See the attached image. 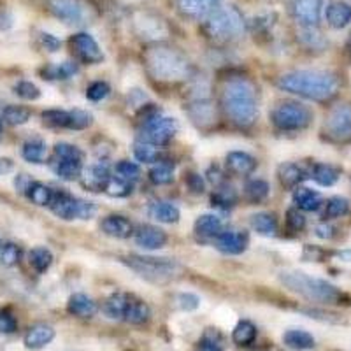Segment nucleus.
<instances>
[{
	"mask_svg": "<svg viewBox=\"0 0 351 351\" xmlns=\"http://www.w3.org/2000/svg\"><path fill=\"white\" fill-rule=\"evenodd\" d=\"M281 90L315 102H327L339 92V80L327 71H293L280 77Z\"/></svg>",
	"mask_w": 351,
	"mask_h": 351,
	"instance_id": "f257e3e1",
	"label": "nucleus"
},
{
	"mask_svg": "<svg viewBox=\"0 0 351 351\" xmlns=\"http://www.w3.org/2000/svg\"><path fill=\"white\" fill-rule=\"evenodd\" d=\"M221 106L228 120L237 127H252L258 116L256 93L246 77H232L221 92Z\"/></svg>",
	"mask_w": 351,
	"mask_h": 351,
	"instance_id": "f03ea898",
	"label": "nucleus"
},
{
	"mask_svg": "<svg viewBox=\"0 0 351 351\" xmlns=\"http://www.w3.org/2000/svg\"><path fill=\"white\" fill-rule=\"evenodd\" d=\"M144 64L149 76L160 83H181L192 72L190 62L181 51L164 44H155L144 53Z\"/></svg>",
	"mask_w": 351,
	"mask_h": 351,
	"instance_id": "7ed1b4c3",
	"label": "nucleus"
},
{
	"mask_svg": "<svg viewBox=\"0 0 351 351\" xmlns=\"http://www.w3.org/2000/svg\"><path fill=\"white\" fill-rule=\"evenodd\" d=\"M280 281L291 290L293 293H299L304 299L311 300V302L322 304H346L348 297L343 291L332 283L319 278L306 274L300 271H283L280 274Z\"/></svg>",
	"mask_w": 351,
	"mask_h": 351,
	"instance_id": "20e7f679",
	"label": "nucleus"
},
{
	"mask_svg": "<svg viewBox=\"0 0 351 351\" xmlns=\"http://www.w3.org/2000/svg\"><path fill=\"white\" fill-rule=\"evenodd\" d=\"M204 32L219 43L237 39L244 32L243 14L232 5H219L211 9L208 18L204 20Z\"/></svg>",
	"mask_w": 351,
	"mask_h": 351,
	"instance_id": "39448f33",
	"label": "nucleus"
},
{
	"mask_svg": "<svg viewBox=\"0 0 351 351\" xmlns=\"http://www.w3.org/2000/svg\"><path fill=\"white\" fill-rule=\"evenodd\" d=\"M123 263H127L132 271L146 278L153 283H165L172 280L181 271L180 263L171 258H155V256H141V255H128L123 256Z\"/></svg>",
	"mask_w": 351,
	"mask_h": 351,
	"instance_id": "423d86ee",
	"label": "nucleus"
},
{
	"mask_svg": "<svg viewBox=\"0 0 351 351\" xmlns=\"http://www.w3.org/2000/svg\"><path fill=\"white\" fill-rule=\"evenodd\" d=\"M271 120L280 130H302L311 123L313 112L300 102H281L274 108Z\"/></svg>",
	"mask_w": 351,
	"mask_h": 351,
	"instance_id": "0eeeda50",
	"label": "nucleus"
},
{
	"mask_svg": "<svg viewBox=\"0 0 351 351\" xmlns=\"http://www.w3.org/2000/svg\"><path fill=\"white\" fill-rule=\"evenodd\" d=\"M178 132V123L174 118L155 114L149 120L143 121V127L139 130V143L152 144V146H165L172 141V137Z\"/></svg>",
	"mask_w": 351,
	"mask_h": 351,
	"instance_id": "6e6552de",
	"label": "nucleus"
},
{
	"mask_svg": "<svg viewBox=\"0 0 351 351\" xmlns=\"http://www.w3.org/2000/svg\"><path fill=\"white\" fill-rule=\"evenodd\" d=\"M49 208L62 219H88L95 215V206H93V202L76 199V197L69 195L65 192L53 193Z\"/></svg>",
	"mask_w": 351,
	"mask_h": 351,
	"instance_id": "1a4fd4ad",
	"label": "nucleus"
},
{
	"mask_svg": "<svg viewBox=\"0 0 351 351\" xmlns=\"http://www.w3.org/2000/svg\"><path fill=\"white\" fill-rule=\"evenodd\" d=\"M324 134L332 143L351 141V104H341L328 112L324 125Z\"/></svg>",
	"mask_w": 351,
	"mask_h": 351,
	"instance_id": "9d476101",
	"label": "nucleus"
},
{
	"mask_svg": "<svg viewBox=\"0 0 351 351\" xmlns=\"http://www.w3.org/2000/svg\"><path fill=\"white\" fill-rule=\"evenodd\" d=\"M48 9L65 23L81 25L90 20V8L83 0H49Z\"/></svg>",
	"mask_w": 351,
	"mask_h": 351,
	"instance_id": "9b49d317",
	"label": "nucleus"
},
{
	"mask_svg": "<svg viewBox=\"0 0 351 351\" xmlns=\"http://www.w3.org/2000/svg\"><path fill=\"white\" fill-rule=\"evenodd\" d=\"M325 0H291V16L304 28H316L322 20Z\"/></svg>",
	"mask_w": 351,
	"mask_h": 351,
	"instance_id": "f8f14e48",
	"label": "nucleus"
},
{
	"mask_svg": "<svg viewBox=\"0 0 351 351\" xmlns=\"http://www.w3.org/2000/svg\"><path fill=\"white\" fill-rule=\"evenodd\" d=\"M69 46H71L72 53L80 58L84 64H99L102 62L104 55H102V49L97 44V40L93 39L90 34H76L69 39Z\"/></svg>",
	"mask_w": 351,
	"mask_h": 351,
	"instance_id": "ddd939ff",
	"label": "nucleus"
},
{
	"mask_svg": "<svg viewBox=\"0 0 351 351\" xmlns=\"http://www.w3.org/2000/svg\"><path fill=\"white\" fill-rule=\"evenodd\" d=\"M109 180H111V172L106 164H93L88 169H84L81 174L83 186L88 188L90 192H106Z\"/></svg>",
	"mask_w": 351,
	"mask_h": 351,
	"instance_id": "4468645a",
	"label": "nucleus"
},
{
	"mask_svg": "<svg viewBox=\"0 0 351 351\" xmlns=\"http://www.w3.org/2000/svg\"><path fill=\"white\" fill-rule=\"evenodd\" d=\"M134 237H136L137 246L144 250H160L167 244V234L155 225H141L134 232Z\"/></svg>",
	"mask_w": 351,
	"mask_h": 351,
	"instance_id": "2eb2a0df",
	"label": "nucleus"
},
{
	"mask_svg": "<svg viewBox=\"0 0 351 351\" xmlns=\"http://www.w3.org/2000/svg\"><path fill=\"white\" fill-rule=\"evenodd\" d=\"M215 246L225 255H241L243 252H246L247 236L237 230L221 232L215 239Z\"/></svg>",
	"mask_w": 351,
	"mask_h": 351,
	"instance_id": "dca6fc26",
	"label": "nucleus"
},
{
	"mask_svg": "<svg viewBox=\"0 0 351 351\" xmlns=\"http://www.w3.org/2000/svg\"><path fill=\"white\" fill-rule=\"evenodd\" d=\"M53 339H55V328L51 325L37 324L28 328V332L25 334V346L28 350H43Z\"/></svg>",
	"mask_w": 351,
	"mask_h": 351,
	"instance_id": "f3484780",
	"label": "nucleus"
},
{
	"mask_svg": "<svg viewBox=\"0 0 351 351\" xmlns=\"http://www.w3.org/2000/svg\"><path fill=\"white\" fill-rule=\"evenodd\" d=\"M102 232L106 236L114 237V239H127L134 234V227L123 216H108V218L102 219V225H100Z\"/></svg>",
	"mask_w": 351,
	"mask_h": 351,
	"instance_id": "a211bd4d",
	"label": "nucleus"
},
{
	"mask_svg": "<svg viewBox=\"0 0 351 351\" xmlns=\"http://www.w3.org/2000/svg\"><path fill=\"white\" fill-rule=\"evenodd\" d=\"M325 18H327L328 25L332 28H341L348 27L351 23V5L341 0H335L325 8Z\"/></svg>",
	"mask_w": 351,
	"mask_h": 351,
	"instance_id": "6ab92c4d",
	"label": "nucleus"
},
{
	"mask_svg": "<svg viewBox=\"0 0 351 351\" xmlns=\"http://www.w3.org/2000/svg\"><path fill=\"white\" fill-rule=\"evenodd\" d=\"M67 309L71 315L80 316V318H92V316L97 315L99 307H97V302L93 299H90L84 293H74V295L69 299Z\"/></svg>",
	"mask_w": 351,
	"mask_h": 351,
	"instance_id": "aec40b11",
	"label": "nucleus"
},
{
	"mask_svg": "<svg viewBox=\"0 0 351 351\" xmlns=\"http://www.w3.org/2000/svg\"><path fill=\"white\" fill-rule=\"evenodd\" d=\"M176 4L183 16L192 20H206L213 9L209 0H176Z\"/></svg>",
	"mask_w": 351,
	"mask_h": 351,
	"instance_id": "412c9836",
	"label": "nucleus"
},
{
	"mask_svg": "<svg viewBox=\"0 0 351 351\" xmlns=\"http://www.w3.org/2000/svg\"><path fill=\"white\" fill-rule=\"evenodd\" d=\"M223 232L221 219L215 215H202L195 221V234L202 239H216Z\"/></svg>",
	"mask_w": 351,
	"mask_h": 351,
	"instance_id": "4be33fe9",
	"label": "nucleus"
},
{
	"mask_svg": "<svg viewBox=\"0 0 351 351\" xmlns=\"http://www.w3.org/2000/svg\"><path fill=\"white\" fill-rule=\"evenodd\" d=\"M283 343L287 344L290 350L295 351H307L313 350L316 346V341L309 332L300 330V328H291V330L285 332Z\"/></svg>",
	"mask_w": 351,
	"mask_h": 351,
	"instance_id": "5701e85b",
	"label": "nucleus"
},
{
	"mask_svg": "<svg viewBox=\"0 0 351 351\" xmlns=\"http://www.w3.org/2000/svg\"><path fill=\"white\" fill-rule=\"evenodd\" d=\"M227 167L234 174H252L256 169V160L244 152H232L227 155Z\"/></svg>",
	"mask_w": 351,
	"mask_h": 351,
	"instance_id": "b1692460",
	"label": "nucleus"
},
{
	"mask_svg": "<svg viewBox=\"0 0 351 351\" xmlns=\"http://www.w3.org/2000/svg\"><path fill=\"white\" fill-rule=\"evenodd\" d=\"M149 306L144 300L137 299L136 295H130V300H128V307H127V315H125L123 322L132 325H143L146 324L149 319Z\"/></svg>",
	"mask_w": 351,
	"mask_h": 351,
	"instance_id": "393cba45",
	"label": "nucleus"
},
{
	"mask_svg": "<svg viewBox=\"0 0 351 351\" xmlns=\"http://www.w3.org/2000/svg\"><path fill=\"white\" fill-rule=\"evenodd\" d=\"M149 216L160 223H176L180 219V209L174 204L158 200L149 206Z\"/></svg>",
	"mask_w": 351,
	"mask_h": 351,
	"instance_id": "a878e982",
	"label": "nucleus"
},
{
	"mask_svg": "<svg viewBox=\"0 0 351 351\" xmlns=\"http://www.w3.org/2000/svg\"><path fill=\"white\" fill-rule=\"evenodd\" d=\"M53 169H55L56 174L60 176V180L64 181L80 180L81 174H83V160L55 158Z\"/></svg>",
	"mask_w": 351,
	"mask_h": 351,
	"instance_id": "bb28decb",
	"label": "nucleus"
},
{
	"mask_svg": "<svg viewBox=\"0 0 351 351\" xmlns=\"http://www.w3.org/2000/svg\"><path fill=\"white\" fill-rule=\"evenodd\" d=\"M278 178L281 184L287 188H297L304 180H306V171L297 164H283L278 169Z\"/></svg>",
	"mask_w": 351,
	"mask_h": 351,
	"instance_id": "cd10ccee",
	"label": "nucleus"
},
{
	"mask_svg": "<svg viewBox=\"0 0 351 351\" xmlns=\"http://www.w3.org/2000/svg\"><path fill=\"white\" fill-rule=\"evenodd\" d=\"M130 295L128 293H114L104 304V313L111 319H125Z\"/></svg>",
	"mask_w": 351,
	"mask_h": 351,
	"instance_id": "c85d7f7f",
	"label": "nucleus"
},
{
	"mask_svg": "<svg viewBox=\"0 0 351 351\" xmlns=\"http://www.w3.org/2000/svg\"><path fill=\"white\" fill-rule=\"evenodd\" d=\"M293 202L300 211H316L322 206V197L309 188H297L293 193Z\"/></svg>",
	"mask_w": 351,
	"mask_h": 351,
	"instance_id": "c756f323",
	"label": "nucleus"
},
{
	"mask_svg": "<svg viewBox=\"0 0 351 351\" xmlns=\"http://www.w3.org/2000/svg\"><path fill=\"white\" fill-rule=\"evenodd\" d=\"M21 155L27 162H32V164H43L48 155V148H46V143L40 139H32L27 141L21 148Z\"/></svg>",
	"mask_w": 351,
	"mask_h": 351,
	"instance_id": "7c9ffc66",
	"label": "nucleus"
},
{
	"mask_svg": "<svg viewBox=\"0 0 351 351\" xmlns=\"http://www.w3.org/2000/svg\"><path fill=\"white\" fill-rule=\"evenodd\" d=\"M252 227L253 230L258 232L260 236H274L276 230H278V221L272 215L269 213H256L252 216Z\"/></svg>",
	"mask_w": 351,
	"mask_h": 351,
	"instance_id": "2f4dec72",
	"label": "nucleus"
},
{
	"mask_svg": "<svg viewBox=\"0 0 351 351\" xmlns=\"http://www.w3.org/2000/svg\"><path fill=\"white\" fill-rule=\"evenodd\" d=\"M232 339L234 343L239 344V346H250V344L255 343L256 339V327L247 322V319H243L234 328V334H232Z\"/></svg>",
	"mask_w": 351,
	"mask_h": 351,
	"instance_id": "473e14b6",
	"label": "nucleus"
},
{
	"mask_svg": "<svg viewBox=\"0 0 351 351\" xmlns=\"http://www.w3.org/2000/svg\"><path fill=\"white\" fill-rule=\"evenodd\" d=\"M190 116H192V120L199 125L211 123V121L215 120L213 104L209 100H197L195 104L190 106Z\"/></svg>",
	"mask_w": 351,
	"mask_h": 351,
	"instance_id": "72a5a7b5",
	"label": "nucleus"
},
{
	"mask_svg": "<svg viewBox=\"0 0 351 351\" xmlns=\"http://www.w3.org/2000/svg\"><path fill=\"white\" fill-rule=\"evenodd\" d=\"M313 180L322 186H332L339 180V171L332 165L327 164H318L313 169Z\"/></svg>",
	"mask_w": 351,
	"mask_h": 351,
	"instance_id": "f704fd0d",
	"label": "nucleus"
},
{
	"mask_svg": "<svg viewBox=\"0 0 351 351\" xmlns=\"http://www.w3.org/2000/svg\"><path fill=\"white\" fill-rule=\"evenodd\" d=\"M28 260H30V265H32L37 272H46L49 269V265L53 263V255L48 247L37 246L34 247L32 252L28 253Z\"/></svg>",
	"mask_w": 351,
	"mask_h": 351,
	"instance_id": "c9c22d12",
	"label": "nucleus"
},
{
	"mask_svg": "<svg viewBox=\"0 0 351 351\" xmlns=\"http://www.w3.org/2000/svg\"><path fill=\"white\" fill-rule=\"evenodd\" d=\"M197 351H225L223 350V335L216 328H206L199 341Z\"/></svg>",
	"mask_w": 351,
	"mask_h": 351,
	"instance_id": "e433bc0d",
	"label": "nucleus"
},
{
	"mask_svg": "<svg viewBox=\"0 0 351 351\" xmlns=\"http://www.w3.org/2000/svg\"><path fill=\"white\" fill-rule=\"evenodd\" d=\"M27 197L32 200L36 206H49L53 199L51 188H48L43 183H32L27 190Z\"/></svg>",
	"mask_w": 351,
	"mask_h": 351,
	"instance_id": "4c0bfd02",
	"label": "nucleus"
},
{
	"mask_svg": "<svg viewBox=\"0 0 351 351\" xmlns=\"http://www.w3.org/2000/svg\"><path fill=\"white\" fill-rule=\"evenodd\" d=\"M174 178V171H172L171 164H165V162H160V164L153 165L152 171H149V181L153 184H169Z\"/></svg>",
	"mask_w": 351,
	"mask_h": 351,
	"instance_id": "58836bf2",
	"label": "nucleus"
},
{
	"mask_svg": "<svg viewBox=\"0 0 351 351\" xmlns=\"http://www.w3.org/2000/svg\"><path fill=\"white\" fill-rule=\"evenodd\" d=\"M348 211H350V200L344 197H332L325 208V218H341V216L348 215Z\"/></svg>",
	"mask_w": 351,
	"mask_h": 351,
	"instance_id": "ea45409f",
	"label": "nucleus"
},
{
	"mask_svg": "<svg viewBox=\"0 0 351 351\" xmlns=\"http://www.w3.org/2000/svg\"><path fill=\"white\" fill-rule=\"evenodd\" d=\"M237 195L232 186H219L215 193H213V204L221 209H230L236 204Z\"/></svg>",
	"mask_w": 351,
	"mask_h": 351,
	"instance_id": "a19ab883",
	"label": "nucleus"
},
{
	"mask_svg": "<svg viewBox=\"0 0 351 351\" xmlns=\"http://www.w3.org/2000/svg\"><path fill=\"white\" fill-rule=\"evenodd\" d=\"M134 155L139 162L143 164H153V162H158L160 160V153L155 146L152 144H146V143H139L137 141L136 146H134Z\"/></svg>",
	"mask_w": 351,
	"mask_h": 351,
	"instance_id": "79ce46f5",
	"label": "nucleus"
},
{
	"mask_svg": "<svg viewBox=\"0 0 351 351\" xmlns=\"http://www.w3.org/2000/svg\"><path fill=\"white\" fill-rule=\"evenodd\" d=\"M93 123V114L83 109H74L69 112V128L72 130H84Z\"/></svg>",
	"mask_w": 351,
	"mask_h": 351,
	"instance_id": "37998d69",
	"label": "nucleus"
},
{
	"mask_svg": "<svg viewBox=\"0 0 351 351\" xmlns=\"http://www.w3.org/2000/svg\"><path fill=\"white\" fill-rule=\"evenodd\" d=\"M77 72V64L74 62H64L60 65H53V67L46 69V76L49 80H67V77L74 76Z\"/></svg>",
	"mask_w": 351,
	"mask_h": 351,
	"instance_id": "c03bdc74",
	"label": "nucleus"
},
{
	"mask_svg": "<svg viewBox=\"0 0 351 351\" xmlns=\"http://www.w3.org/2000/svg\"><path fill=\"white\" fill-rule=\"evenodd\" d=\"M116 178H120V180L123 181H128V183H134V181H137L141 178V169L139 165L134 164V162H127V160H123V162H120V164L116 165Z\"/></svg>",
	"mask_w": 351,
	"mask_h": 351,
	"instance_id": "a18cd8bd",
	"label": "nucleus"
},
{
	"mask_svg": "<svg viewBox=\"0 0 351 351\" xmlns=\"http://www.w3.org/2000/svg\"><path fill=\"white\" fill-rule=\"evenodd\" d=\"M4 120L9 125H25L30 120V111L21 106H8L4 109Z\"/></svg>",
	"mask_w": 351,
	"mask_h": 351,
	"instance_id": "49530a36",
	"label": "nucleus"
},
{
	"mask_svg": "<svg viewBox=\"0 0 351 351\" xmlns=\"http://www.w3.org/2000/svg\"><path fill=\"white\" fill-rule=\"evenodd\" d=\"M43 121L48 127L69 128V112L60 111V109H49L43 112Z\"/></svg>",
	"mask_w": 351,
	"mask_h": 351,
	"instance_id": "de8ad7c7",
	"label": "nucleus"
},
{
	"mask_svg": "<svg viewBox=\"0 0 351 351\" xmlns=\"http://www.w3.org/2000/svg\"><path fill=\"white\" fill-rule=\"evenodd\" d=\"M269 195V184L262 180L250 181L246 184V197L252 202H262Z\"/></svg>",
	"mask_w": 351,
	"mask_h": 351,
	"instance_id": "09e8293b",
	"label": "nucleus"
},
{
	"mask_svg": "<svg viewBox=\"0 0 351 351\" xmlns=\"http://www.w3.org/2000/svg\"><path fill=\"white\" fill-rule=\"evenodd\" d=\"M132 192V183L120 180V178H111L106 186V193L111 197H127Z\"/></svg>",
	"mask_w": 351,
	"mask_h": 351,
	"instance_id": "8fccbe9b",
	"label": "nucleus"
},
{
	"mask_svg": "<svg viewBox=\"0 0 351 351\" xmlns=\"http://www.w3.org/2000/svg\"><path fill=\"white\" fill-rule=\"evenodd\" d=\"M20 258L21 252L16 244H5V246H2V250H0V262L4 263V265H8V267L16 265V263L20 262Z\"/></svg>",
	"mask_w": 351,
	"mask_h": 351,
	"instance_id": "3c124183",
	"label": "nucleus"
},
{
	"mask_svg": "<svg viewBox=\"0 0 351 351\" xmlns=\"http://www.w3.org/2000/svg\"><path fill=\"white\" fill-rule=\"evenodd\" d=\"M55 158L62 160H83V153L80 148L72 146V144L60 143L55 146Z\"/></svg>",
	"mask_w": 351,
	"mask_h": 351,
	"instance_id": "603ef678",
	"label": "nucleus"
},
{
	"mask_svg": "<svg viewBox=\"0 0 351 351\" xmlns=\"http://www.w3.org/2000/svg\"><path fill=\"white\" fill-rule=\"evenodd\" d=\"M109 92H111V88H109L108 83H104V81H95V83L88 86L86 97L90 100H93V102H99V100L106 99L109 95Z\"/></svg>",
	"mask_w": 351,
	"mask_h": 351,
	"instance_id": "864d4df0",
	"label": "nucleus"
},
{
	"mask_svg": "<svg viewBox=\"0 0 351 351\" xmlns=\"http://www.w3.org/2000/svg\"><path fill=\"white\" fill-rule=\"evenodd\" d=\"M16 93L25 100H37L40 97V90L32 81H20L16 84Z\"/></svg>",
	"mask_w": 351,
	"mask_h": 351,
	"instance_id": "5fc2aeb1",
	"label": "nucleus"
},
{
	"mask_svg": "<svg viewBox=\"0 0 351 351\" xmlns=\"http://www.w3.org/2000/svg\"><path fill=\"white\" fill-rule=\"evenodd\" d=\"M18 328V322L14 318L9 309H2L0 311V332L2 334H12V332H16Z\"/></svg>",
	"mask_w": 351,
	"mask_h": 351,
	"instance_id": "6e6d98bb",
	"label": "nucleus"
},
{
	"mask_svg": "<svg viewBox=\"0 0 351 351\" xmlns=\"http://www.w3.org/2000/svg\"><path fill=\"white\" fill-rule=\"evenodd\" d=\"M176 302H178L180 309H183V311H193V309L199 307L200 299L193 295V293H181V295H178Z\"/></svg>",
	"mask_w": 351,
	"mask_h": 351,
	"instance_id": "4d7b16f0",
	"label": "nucleus"
},
{
	"mask_svg": "<svg viewBox=\"0 0 351 351\" xmlns=\"http://www.w3.org/2000/svg\"><path fill=\"white\" fill-rule=\"evenodd\" d=\"M287 216H288L287 218L288 227H290L293 232H299L306 227V218H304L302 213H299L297 209H290Z\"/></svg>",
	"mask_w": 351,
	"mask_h": 351,
	"instance_id": "13d9d810",
	"label": "nucleus"
},
{
	"mask_svg": "<svg viewBox=\"0 0 351 351\" xmlns=\"http://www.w3.org/2000/svg\"><path fill=\"white\" fill-rule=\"evenodd\" d=\"M39 39L40 43H43L44 48L48 49V51H58V49H60V40L56 39L55 36H51V34L40 32Z\"/></svg>",
	"mask_w": 351,
	"mask_h": 351,
	"instance_id": "bf43d9fd",
	"label": "nucleus"
},
{
	"mask_svg": "<svg viewBox=\"0 0 351 351\" xmlns=\"http://www.w3.org/2000/svg\"><path fill=\"white\" fill-rule=\"evenodd\" d=\"M316 236L322 237V239H330L332 236H334V228L330 227V225H318L316 227Z\"/></svg>",
	"mask_w": 351,
	"mask_h": 351,
	"instance_id": "052dcab7",
	"label": "nucleus"
},
{
	"mask_svg": "<svg viewBox=\"0 0 351 351\" xmlns=\"http://www.w3.org/2000/svg\"><path fill=\"white\" fill-rule=\"evenodd\" d=\"M190 186H192L193 192H202L204 183H202V180H200V176L192 174V178H190Z\"/></svg>",
	"mask_w": 351,
	"mask_h": 351,
	"instance_id": "680f3d73",
	"label": "nucleus"
},
{
	"mask_svg": "<svg viewBox=\"0 0 351 351\" xmlns=\"http://www.w3.org/2000/svg\"><path fill=\"white\" fill-rule=\"evenodd\" d=\"M30 184H32V181L28 180V178L25 174H21L20 178H18V180H16V186L20 188L21 192H25V193H27V190H28V186H30Z\"/></svg>",
	"mask_w": 351,
	"mask_h": 351,
	"instance_id": "e2e57ef3",
	"label": "nucleus"
},
{
	"mask_svg": "<svg viewBox=\"0 0 351 351\" xmlns=\"http://www.w3.org/2000/svg\"><path fill=\"white\" fill-rule=\"evenodd\" d=\"M348 51H350V55H351V36H350V39H348Z\"/></svg>",
	"mask_w": 351,
	"mask_h": 351,
	"instance_id": "0e129e2a",
	"label": "nucleus"
},
{
	"mask_svg": "<svg viewBox=\"0 0 351 351\" xmlns=\"http://www.w3.org/2000/svg\"><path fill=\"white\" fill-rule=\"evenodd\" d=\"M0 250H2V243H0Z\"/></svg>",
	"mask_w": 351,
	"mask_h": 351,
	"instance_id": "69168bd1",
	"label": "nucleus"
},
{
	"mask_svg": "<svg viewBox=\"0 0 351 351\" xmlns=\"http://www.w3.org/2000/svg\"><path fill=\"white\" fill-rule=\"evenodd\" d=\"M0 130H2V125H0Z\"/></svg>",
	"mask_w": 351,
	"mask_h": 351,
	"instance_id": "338daca9",
	"label": "nucleus"
}]
</instances>
